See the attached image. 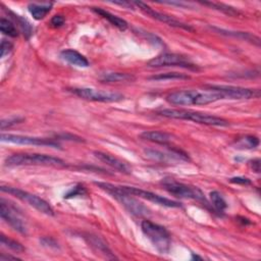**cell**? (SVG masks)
<instances>
[{
    "instance_id": "cell-1",
    "label": "cell",
    "mask_w": 261,
    "mask_h": 261,
    "mask_svg": "<svg viewBox=\"0 0 261 261\" xmlns=\"http://www.w3.org/2000/svg\"><path fill=\"white\" fill-rule=\"evenodd\" d=\"M224 99L223 95L214 90L207 88L203 91L182 90L170 93L166 100L173 105H206Z\"/></svg>"
},
{
    "instance_id": "cell-2",
    "label": "cell",
    "mask_w": 261,
    "mask_h": 261,
    "mask_svg": "<svg viewBox=\"0 0 261 261\" xmlns=\"http://www.w3.org/2000/svg\"><path fill=\"white\" fill-rule=\"evenodd\" d=\"M157 114L173 119H182V120H191L197 123L206 124V125H213V126H228L230 124L229 120L215 116L208 113H202L193 110H186V109H162L157 111Z\"/></svg>"
},
{
    "instance_id": "cell-3",
    "label": "cell",
    "mask_w": 261,
    "mask_h": 261,
    "mask_svg": "<svg viewBox=\"0 0 261 261\" xmlns=\"http://www.w3.org/2000/svg\"><path fill=\"white\" fill-rule=\"evenodd\" d=\"M95 185L116 199L129 213L137 216H146L149 214V210L145 205L135 199L133 195L122 191L119 186L103 182H95Z\"/></svg>"
},
{
    "instance_id": "cell-4",
    "label": "cell",
    "mask_w": 261,
    "mask_h": 261,
    "mask_svg": "<svg viewBox=\"0 0 261 261\" xmlns=\"http://www.w3.org/2000/svg\"><path fill=\"white\" fill-rule=\"evenodd\" d=\"M9 166L19 165H45V166H63L64 161L58 157L37 154V153H18L13 154L6 159Z\"/></svg>"
},
{
    "instance_id": "cell-5",
    "label": "cell",
    "mask_w": 261,
    "mask_h": 261,
    "mask_svg": "<svg viewBox=\"0 0 261 261\" xmlns=\"http://www.w3.org/2000/svg\"><path fill=\"white\" fill-rule=\"evenodd\" d=\"M141 229L160 254H167L170 250L171 239L169 232L162 226L150 221H143Z\"/></svg>"
},
{
    "instance_id": "cell-6",
    "label": "cell",
    "mask_w": 261,
    "mask_h": 261,
    "mask_svg": "<svg viewBox=\"0 0 261 261\" xmlns=\"http://www.w3.org/2000/svg\"><path fill=\"white\" fill-rule=\"evenodd\" d=\"M161 184L163 188L173 196H176L178 198H183V199L196 200L208 206V201L206 200L204 194L197 187L183 184L172 179H165L162 181Z\"/></svg>"
},
{
    "instance_id": "cell-7",
    "label": "cell",
    "mask_w": 261,
    "mask_h": 261,
    "mask_svg": "<svg viewBox=\"0 0 261 261\" xmlns=\"http://www.w3.org/2000/svg\"><path fill=\"white\" fill-rule=\"evenodd\" d=\"M2 191L9 193L15 197H17L18 199L22 200L23 202L28 203L30 206L34 207L35 209H37L38 211H40L41 213H44L46 215L49 216H54V210L52 208V206L45 201L44 199H42L34 194H31L27 191L18 189V188H14V187H2Z\"/></svg>"
},
{
    "instance_id": "cell-8",
    "label": "cell",
    "mask_w": 261,
    "mask_h": 261,
    "mask_svg": "<svg viewBox=\"0 0 261 261\" xmlns=\"http://www.w3.org/2000/svg\"><path fill=\"white\" fill-rule=\"evenodd\" d=\"M9 203L10 202L5 199L0 200V215H2V219L18 233L27 235L28 229L26 222L24 221L18 209Z\"/></svg>"
},
{
    "instance_id": "cell-9",
    "label": "cell",
    "mask_w": 261,
    "mask_h": 261,
    "mask_svg": "<svg viewBox=\"0 0 261 261\" xmlns=\"http://www.w3.org/2000/svg\"><path fill=\"white\" fill-rule=\"evenodd\" d=\"M207 88L220 92L224 99H251L258 98L260 91L255 89L243 88V87L236 86H225V85H208Z\"/></svg>"
},
{
    "instance_id": "cell-10",
    "label": "cell",
    "mask_w": 261,
    "mask_h": 261,
    "mask_svg": "<svg viewBox=\"0 0 261 261\" xmlns=\"http://www.w3.org/2000/svg\"><path fill=\"white\" fill-rule=\"evenodd\" d=\"M70 91L76 96L89 101L96 102H118L123 99V95L116 92H106L92 88H73Z\"/></svg>"
},
{
    "instance_id": "cell-11",
    "label": "cell",
    "mask_w": 261,
    "mask_h": 261,
    "mask_svg": "<svg viewBox=\"0 0 261 261\" xmlns=\"http://www.w3.org/2000/svg\"><path fill=\"white\" fill-rule=\"evenodd\" d=\"M147 66L150 67V68L181 67V68L192 69V70H196L197 69L186 57H184V56H182L180 54H175V53H163V54H160V55L152 58L151 60H149Z\"/></svg>"
},
{
    "instance_id": "cell-12",
    "label": "cell",
    "mask_w": 261,
    "mask_h": 261,
    "mask_svg": "<svg viewBox=\"0 0 261 261\" xmlns=\"http://www.w3.org/2000/svg\"><path fill=\"white\" fill-rule=\"evenodd\" d=\"M2 142L17 144V145L47 146V147H52V148H59V144L56 141L51 140V139L22 136V135H13V134H3Z\"/></svg>"
},
{
    "instance_id": "cell-13",
    "label": "cell",
    "mask_w": 261,
    "mask_h": 261,
    "mask_svg": "<svg viewBox=\"0 0 261 261\" xmlns=\"http://www.w3.org/2000/svg\"><path fill=\"white\" fill-rule=\"evenodd\" d=\"M133 4H134V6L138 7L144 14H146L149 17H151L152 19H155V20H157V21H159L161 23H164V24H166V25H168L170 27L184 29V30L190 31V32L194 31V29L191 26H189V25H187L185 23H182L179 20L175 19L173 17H170V16H168L166 14H162V13L156 12V11H154L152 8H150L149 6H147L144 3L137 2V3H133Z\"/></svg>"
},
{
    "instance_id": "cell-14",
    "label": "cell",
    "mask_w": 261,
    "mask_h": 261,
    "mask_svg": "<svg viewBox=\"0 0 261 261\" xmlns=\"http://www.w3.org/2000/svg\"><path fill=\"white\" fill-rule=\"evenodd\" d=\"M120 189L122 191H124L127 194H130L133 196H137L139 198H143L145 200H148L150 202H153L155 204L161 205V206H166V207H181V203L177 202V201H173L170 199H167L165 197L159 196L155 193L146 191V190H142L139 188H135V187H126V186H119Z\"/></svg>"
},
{
    "instance_id": "cell-15",
    "label": "cell",
    "mask_w": 261,
    "mask_h": 261,
    "mask_svg": "<svg viewBox=\"0 0 261 261\" xmlns=\"http://www.w3.org/2000/svg\"><path fill=\"white\" fill-rule=\"evenodd\" d=\"M145 154L148 158L155 160V161H159V162H168L170 160L171 161H173V160L188 161L189 160V156L182 150H178V149H171L170 152H167V153H164L159 150H154V149H146Z\"/></svg>"
},
{
    "instance_id": "cell-16",
    "label": "cell",
    "mask_w": 261,
    "mask_h": 261,
    "mask_svg": "<svg viewBox=\"0 0 261 261\" xmlns=\"http://www.w3.org/2000/svg\"><path fill=\"white\" fill-rule=\"evenodd\" d=\"M83 238L86 240V242L89 244V246L91 248H93L94 251H96L97 253L103 255L105 258L107 259H115L116 257L114 256V254L112 253V251L110 250V248L108 247L107 243L99 236L94 235V234H83Z\"/></svg>"
},
{
    "instance_id": "cell-17",
    "label": "cell",
    "mask_w": 261,
    "mask_h": 261,
    "mask_svg": "<svg viewBox=\"0 0 261 261\" xmlns=\"http://www.w3.org/2000/svg\"><path fill=\"white\" fill-rule=\"evenodd\" d=\"M94 156L101 162L109 165L110 167L114 168L115 170H117L119 172L126 173V175H128V173H130V171H132V168H130V166L127 163L114 157L113 155H110L108 153L101 152V151H94Z\"/></svg>"
},
{
    "instance_id": "cell-18",
    "label": "cell",
    "mask_w": 261,
    "mask_h": 261,
    "mask_svg": "<svg viewBox=\"0 0 261 261\" xmlns=\"http://www.w3.org/2000/svg\"><path fill=\"white\" fill-rule=\"evenodd\" d=\"M60 57L76 67H80V68H88L90 66L89 60L87 59L83 54H81L80 52L74 50V49H66L63 51L60 52Z\"/></svg>"
},
{
    "instance_id": "cell-19",
    "label": "cell",
    "mask_w": 261,
    "mask_h": 261,
    "mask_svg": "<svg viewBox=\"0 0 261 261\" xmlns=\"http://www.w3.org/2000/svg\"><path fill=\"white\" fill-rule=\"evenodd\" d=\"M140 137L143 140L161 145H167L172 140V136L170 134L166 132H160V130H145L140 135Z\"/></svg>"
},
{
    "instance_id": "cell-20",
    "label": "cell",
    "mask_w": 261,
    "mask_h": 261,
    "mask_svg": "<svg viewBox=\"0 0 261 261\" xmlns=\"http://www.w3.org/2000/svg\"><path fill=\"white\" fill-rule=\"evenodd\" d=\"M53 4H31L29 5L28 9H29V13L32 15V17L37 20L40 21L42 19H44L49 12L51 11Z\"/></svg>"
},
{
    "instance_id": "cell-21",
    "label": "cell",
    "mask_w": 261,
    "mask_h": 261,
    "mask_svg": "<svg viewBox=\"0 0 261 261\" xmlns=\"http://www.w3.org/2000/svg\"><path fill=\"white\" fill-rule=\"evenodd\" d=\"M92 10H93V12H95L97 15H99V16H101L102 18H104L105 20H107L111 25H113L114 27L118 28L119 30L124 31V30L127 29V23H126L123 19H120L119 17L114 16V15H112V14H110V13H108V12H106V11L100 9V8H92Z\"/></svg>"
},
{
    "instance_id": "cell-22",
    "label": "cell",
    "mask_w": 261,
    "mask_h": 261,
    "mask_svg": "<svg viewBox=\"0 0 261 261\" xmlns=\"http://www.w3.org/2000/svg\"><path fill=\"white\" fill-rule=\"evenodd\" d=\"M100 81L104 83H121V82H133L136 78L126 73H104L99 77Z\"/></svg>"
},
{
    "instance_id": "cell-23",
    "label": "cell",
    "mask_w": 261,
    "mask_h": 261,
    "mask_svg": "<svg viewBox=\"0 0 261 261\" xmlns=\"http://www.w3.org/2000/svg\"><path fill=\"white\" fill-rule=\"evenodd\" d=\"M219 32H221L222 34H225V35H228V36H234V37H238V38H241L245 41H250L252 42L253 44H256L257 46L260 45V39L258 37H256L255 35H252L250 33H247V32H232V31H224V30H221V29H215Z\"/></svg>"
},
{
    "instance_id": "cell-24",
    "label": "cell",
    "mask_w": 261,
    "mask_h": 261,
    "mask_svg": "<svg viewBox=\"0 0 261 261\" xmlns=\"http://www.w3.org/2000/svg\"><path fill=\"white\" fill-rule=\"evenodd\" d=\"M203 6H206V7H209L213 10H216V11H220L226 15H229L231 17H238L241 15V13L238 11V10H235L234 8L230 7V6H227V5H224V4H217V3H203L202 4Z\"/></svg>"
},
{
    "instance_id": "cell-25",
    "label": "cell",
    "mask_w": 261,
    "mask_h": 261,
    "mask_svg": "<svg viewBox=\"0 0 261 261\" xmlns=\"http://www.w3.org/2000/svg\"><path fill=\"white\" fill-rule=\"evenodd\" d=\"M210 201H211V204L213 205V207L219 211V212H224L227 207H228V204L225 200V198L223 197V195L217 192V191H212L210 193Z\"/></svg>"
},
{
    "instance_id": "cell-26",
    "label": "cell",
    "mask_w": 261,
    "mask_h": 261,
    "mask_svg": "<svg viewBox=\"0 0 261 261\" xmlns=\"http://www.w3.org/2000/svg\"><path fill=\"white\" fill-rule=\"evenodd\" d=\"M0 242H2V245H4L5 247L9 248L10 250L17 252V253H23L26 251V248L18 241L13 240L7 236H5L4 234H2L0 236Z\"/></svg>"
},
{
    "instance_id": "cell-27",
    "label": "cell",
    "mask_w": 261,
    "mask_h": 261,
    "mask_svg": "<svg viewBox=\"0 0 261 261\" xmlns=\"http://www.w3.org/2000/svg\"><path fill=\"white\" fill-rule=\"evenodd\" d=\"M191 79L190 76L182 74V73H165L159 74L157 76L150 77L149 80L153 81H169V80H189Z\"/></svg>"
},
{
    "instance_id": "cell-28",
    "label": "cell",
    "mask_w": 261,
    "mask_h": 261,
    "mask_svg": "<svg viewBox=\"0 0 261 261\" xmlns=\"http://www.w3.org/2000/svg\"><path fill=\"white\" fill-rule=\"evenodd\" d=\"M0 30H2L3 34L9 36V37H13L16 38L19 36V32L18 29L16 28V26L9 20L3 18L2 21H0Z\"/></svg>"
},
{
    "instance_id": "cell-29",
    "label": "cell",
    "mask_w": 261,
    "mask_h": 261,
    "mask_svg": "<svg viewBox=\"0 0 261 261\" xmlns=\"http://www.w3.org/2000/svg\"><path fill=\"white\" fill-rule=\"evenodd\" d=\"M259 145V139L255 136H245L237 143V147L241 149H253Z\"/></svg>"
},
{
    "instance_id": "cell-30",
    "label": "cell",
    "mask_w": 261,
    "mask_h": 261,
    "mask_svg": "<svg viewBox=\"0 0 261 261\" xmlns=\"http://www.w3.org/2000/svg\"><path fill=\"white\" fill-rule=\"evenodd\" d=\"M13 16H14V19H15V20L18 22V24L20 25V27H21V29H22L24 35H25L27 38H30V37L32 36V34H33V28H32V26H31V24H30L27 20L23 19L22 17H20V16H18V15L13 14Z\"/></svg>"
},
{
    "instance_id": "cell-31",
    "label": "cell",
    "mask_w": 261,
    "mask_h": 261,
    "mask_svg": "<svg viewBox=\"0 0 261 261\" xmlns=\"http://www.w3.org/2000/svg\"><path fill=\"white\" fill-rule=\"evenodd\" d=\"M25 118L24 117H20V116H13V117H9L6 119H3L0 124H2V129H6L8 127H11L13 125H16L18 123H21L22 121H24Z\"/></svg>"
},
{
    "instance_id": "cell-32",
    "label": "cell",
    "mask_w": 261,
    "mask_h": 261,
    "mask_svg": "<svg viewBox=\"0 0 261 261\" xmlns=\"http://www.w3.org/2000/svg\"><path fill=\"white\" fill-rule=\"evenodd\" d=\"M86 189L79 185V186H76L75 188L71 189L66 195H64V198H73V197H77V196H83L84 194H86Z\"/></svg>"
},
{
    "instance_id": "cell-33",
    "label": "cell",
    "mask_w": 261,
    "mask_h": 261,
    "mask_svg": "<svg viewBox=\"0 0 261 261\" xmlns=\"http://www.w3.org/2000/svg\"><path fill=\"white\" fill-rule=\"evenodd\" d=\"M40 242L43 246L47 247L49 249H58L59 248L57 241L51 237H43L42 239H40Z\"/></svg>"
},
{
    "instance_id": "cell-34",
    "label": "cell",
    "mask_w": 261,
    "mask_h": 261,
    "mask_svg": "<svg viewBox=\"0 0 261 261\" xmlns=\"http://www.w3.org/2000/svg\"><path fill=\"white\" fill-rule=\"evenodd\" d=\"M13 48H14L13 43H11L10 41H7V40H3L2 49H0V50H2V57H5L6 55L10 54L12 52Z\"/></svg>"
},
{
    "instance_id": "cell-35",
    "label": "cell",
    "mask_w": 261,
    "mask_h": 261,
    "mask_svg": "<svg viewBox=\"0 0 261 261\" xmlns=\"http://www.w3.org/2000/svg\"><path fill=\"white\" fill-rule=\"evenodd\" d=\"M231 183H234V184H238V185H251V181L247 178H243V177H237V178H232L230 180Z\"/></svg>"
},
{
    "instance_id": "cell-36",
    "label": "cell",
    "mask_w": 261,
    "mask_h": 261,
    "mask_svg": "<svg viewBox=\"0 0 261 261\" xmlns=\"http://www.w3.org/2000/svg\"><path fill=\"white\" fill-rule=\"evenodd\" d=\"M51 25L55 28H59L64 24V18L62 16H54L51 19Z\"/></svg>"
},
{
    "instance_id": "cell-37",
    "label": "cell",
    "mask_w": 261,
    "mask_h": 261,
    "mask_svg": "<svg viewBox=\"0 0 261 261\" xmlns=\"http://www.w3.org/2000/svg\"><path fill=\"white\" fill-rule=\"evenodd\" d=\"M249 163H250L251 168H252L255 172H257V173L260 172V159H259V158H255V159L251 160Z\"/></svg>"
},
{
    "instance_id": "cell-38",
    "label": "cell",
    "mask_w": 261,
    "mask_h": 261,
    "mask_svg": "<svg viewBox=\"0 0 261 261\" xmlns=\"http://www.w3.org/2000/svg\"><path fill=\"white\" fill-rule=\"evenodd\" d=\"M8 259H15V260H20V258H18V257H15V256H11V255H2L0 256V260L2 261H6V260H8Z\"/></svg>"
},
{
    "instance_id": "cell-39",
    "label": "cell",
    "mask_w": 261,
    "mask_h": 261,
    "mask_svg": "<svg viewBox=\"0 0 261 261\" xmlns=\"http://www.w3.org/2000/svg\"><path fill=\"white\" fill-rule=\"evenodd\" d=\"M192 257H193V259H202V257H199L198 255H195V254H193Z\"/></svg>"
}]
</instances>
